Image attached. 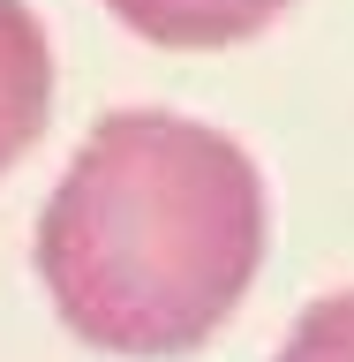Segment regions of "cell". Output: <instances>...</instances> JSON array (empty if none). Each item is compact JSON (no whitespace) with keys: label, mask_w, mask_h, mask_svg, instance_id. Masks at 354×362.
<instances>
[{"label":"cell","mask_w":354,"mask_h":362,"mask_svg":"<svg viewBox=\"0 0 354 362\" xmlns=\"http://www.w3.org/2000/svg\"><path fill=\"white\" fill-rule=\"evenodd\" d=\"M106 8L151 45H234L256 38L287 0H106Z\"/></svg>","instance_id":"cell-3"},{"label":"cell","mask_w":354,"mask_h":362,"mask_svg":"<svg viewBox=\"0 0 354 362\" xmlns=\"http://www.w3.org/2000/svg\"><path fill=\"white\" fill-rule=\"evenodd\" d=\"M264 264V181L234 136L181 113H106L38 219V272L76 339L189 355Z\"/></svg>","instance_id":"cell-1"},{"label":"cell","mask_w":354,"mask_h":362,"mask_svg":"<svg viewBox=\"0 0 354 362\" xmlns=\"http://www.w3.org/2000/svg\"><path fill=\"white\" fill-rule=\"evenodd\" d=\"M271 362H354V287L324 294V302L287 332V347H279Z\"/></svg>","instance_id":"cell-4"},{"label":"cell","mask_w":354,"mask_h":362,"mask_svg":"<svg viewBox=\"0 0 354 362\" xmlns=\"http://www.w3.org/2000/svg\"><path fill=\"white\" fill-rule=\"evenodd\" d=\"M45 106H53V45L23 0H0V174L38 144Z\"/></svg>","instance_id":"cell-2"}]
</instances>
